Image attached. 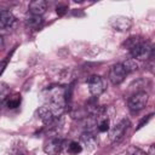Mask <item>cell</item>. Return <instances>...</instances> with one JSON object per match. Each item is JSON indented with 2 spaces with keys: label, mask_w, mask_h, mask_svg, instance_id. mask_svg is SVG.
<instances>
[{
  "label": "cell",
  "mask_w": 155,
  "mask_h": 155,
  "mask_svg": "<svg viewBox=\"0 0 155 155\" xmlns=\"http://www.w3.org/2000/svg\"><path fill=\"white\" fill-rule=\"evenodd\" d=\"M47 10V2L45 0H34L29 4V12L34 16H41Z\"/></svg>",
  "instance_id": "cell-8"
},
{
  "label": "cell",
  "mask_w": 155,
  "mask_h": 155,
  "mask_svg": "<svg viewBox=\"0 0 155 155\" xmlns=\"http://www.w3.org/2000/svg\"><path fill=\"white\" fill-rule=\"evenodd\" d=\"M16 23V17L7 10H0V27L11 28Z\"/></svg>",
  "instance_id": "cell-10"
},
{
  "label": "cell",
  "mask_w": 155,
  "mask_h": 155,
  "mask_svg": "<svg viewBox=\"0 0 155 155\" xmlns=\"http://www.w3.org/2000/svg\"><path fill=\"white\" fill-rule=\"evenodd\" d=\"M143 40H142V38H139V36H131V38H128L125 42H124V47H126L128 51H131L133 47H136L138 44H140Z\"/></svg>",
  "instance_id": "cell-15"
},
{
  "label": "cell",
  "mask_w": 155,
  "mask_h": 155,
  "mask_svg": "<svg viewBox=\"0 0 155 155\" xmlns=\"http://www.w3.org/2000/svg\"><path fill=\"white\" fill-rule=\"evenodd\" d=\"M109 24L115 29V30H119V31H126L131 28L132 25V22L130 18L127 17H124V16H116V17H111L110 21H109Z\"/></svg>",
  "instance_id": "cell-6"
},
{
  "label": "cell",
  "mask_w": 155,
  "mask_h": 155,
  "mask_svg": "<svg viewBox=\"0 0 155 155\" xmlns=\"http://www.w3.org/2000/svg\"><path fill=\"white\" fill-rule=\"evenodd\" d=\"M10 96V87L6 82H0V103H5L6 98Z\"/></svg>",
  "instance_id": "cell-17"
},
{
  "label": "cell",
  "mask_w": 155,
  "mask_h": 155,
  "mask_svg": "<svg viewBox=\"0 0 155 155\" xmlns=\"http://www.w3.org/2000/svg\"><path fill=\"white\" fill-rule=\"evenodd\" d=\"M8 61H10V56H7L4 61H1V62H0V75L4 73V70H5V68H6L7 63H8Z\"/></svg>",
  "instance_id": "cell-21"
},
{
  "label": "cell",
  "mask_w": 155,
  "mask_h": 155,
  "mask_svg": "<svg viewBox=\"0 0 155 155\" xmlns=\"http://www.w3.org/2000/svg\"><path fill=\"white\" fill-rule=\"evenodd\" d=\"M148 99H149V96L144 91H140V92L134 93L128 99V108H130V110L133 111V113H136V111H139V110L144 109L145 105H147V103H148Z\"/></svg>",
  "instance_id": "cell-1"
},
{
  "label": "cell",
  "mask_w": 155,
  "mask_h": 155,
  "mask_svg": "<svg viewBox=\"0 0 155 155\" xmlns=\"http://www.w3.org/2000/svg\"><path fill=\"white\" fill-rule=\"evenodd\" d=\"M151 117H153V113H151V114H149V115H147V116H145L144 119H142V121H140V122L138 124V127H137V130L142 128V127H143V126H144L145 124H148V122H149V121L151 120Z\"/></svg>",
  "instance_id": "cell-20"
},
{
  "label": "cell",
  "mask_w": 155,
  "mask_h": 155,
  "mask_svg": "<svg viewBox=\"0 0 155 155\" xmlns=\"http://www.w3.org/2000/svg\"><path fill=\"white\" fill-rule=\"evenodd\" d=\"M67 151L70 155H78V154H80L82 151V147L80 145V143H78L75 140H71L67 145Z\"/></svg>",
  "instance_id": "cell-14"
},
{
  "label": "cell",
  "mask_w": 155,
  "mask_h": 155,
  "mask_svg": "<svg viewBox=\"0 0 155 155\" xmlns=\"http://www.w3.org/2000/svg\"><path fill=\"white\" fill-rule=\"evenodd\" d=\"M4 46H5V41H4V36L2 35H0V51L4 48Z\"/></svg>",
  "instance_id": "cell-23"
},
{
  "label": "cell",
  "mask_w": 155,
  "mask_h": 155,
  "mask_svg": "<svg viewBox=\"0 0 155 155\" xmlns=\"http://www.w3.org/2000/svg\"><path fill=\"white\" fill-rule=\"evenodd\" d=\"M87 85H88L90 93L94 97H98L99 94H102L107 88L105 80L99 75H92L91 78H88Z\"/></svg>",
  "instance_id": "cell-2"
},
{
  "label": "cell",
  "mask_w": 155,
  "mask_h": 155,
  "mask_svg": "<svg viewBox=\"0 0 155 155\" xmlns=\"http://www.w3.org/2000/svg\"><path fill=\"white\" fill-rule=\"evenodd\" d=\"M25 24H27L29 28L38 30V29H40V28L42 27V24H44V19H42L41 16H34V15H30V16L25 19Z\"/></svg>",
  "instance_id": "cell-12"
},
{
  "label": "cell",
  "mask_w": 155,
  "mask_h": 155,
  "mask_svg": "<svg viewBox=\"0 0 155 155\" xmlns=\"http://www.w3.org/2000/svg\"><path fill=\"white\" fill-rule=\"evenodd\" d=\"M126 75H127V73L125 71L121 63H116V64L111 65V68L109 70V80L114 85H120L125 80Z\"/></svg>",
  "instance_id": "cell-5"
},
{
  "label": "cell",
  "mask_w": 155,
  "mask_h": 155,
  "mask_svg": "<svg viewBox=\"0 0 155 155\" xmlns=\"http://www.w3.org/2000/svg\"><path fill=\"white\" fill-rule=\"evenodd\" d=\"M97 130L99 132H107L109 130V120L107 117L104 119H101L98 122H97Z\"/></svg>",
  "instance_id": "cell-18"
},
{
  "label": "cell",
  "mask_w": 155,
  "mask_h": 155,
  "mask_svg": "<svg viewBox=\"0 0 155 155\" xmlns=\"http://www.w3.org/2000/svg\"><path fill=\"white\" fill-rule=\"evenodd\" d=\"M148 155H154V145H150L149 148V153H147Z\"/></svg>",
  "instance_id": "cell-24"
},
{
  "label": "cell",
  "mask_w": 155,
  "mask_h": 155,
  "mask_svg": "<svg viewBox=\"0 0 155 155\" xmlns=\"http://www.w3.org/2000/svg\"><path fill=\"white\" fill-rule=\"evenodd\" d=\"M122 64V67H124V69H125V71L128 74V73H132V71H134V70H137L138 69V63L136 62V59H127L126 62H124V63H121Z\"/></svg>",
  "instance_id": "cell-16"
},
{
  "label": "cell",
  "mask_w": 155,
  "mask_h": 155,
  "mask_svg": "<svg viewBox=\"0 0 155 155\" xmlns=\"http://www.w3.org/2000/svg\"><path fill=\"white\" fill-rule=\"evenodd\" d=\"M62 148H63V140L57 137L50 138L44 144V151L48 155H57L62 150Z\"/></svg>",
  "instance_id": "cell-7"
},
{
  "label": "cell",
  "mask_w": 155,
  "mask_h": 155,
  "mask_svg": "<svg viewBox=\"0 0 155 155\" xmlns=\"http://www.w3.org/2000/svg\"><path fill=\"white\" fill-rule=\"evenodd\" d=\"M131 56L133 58H139V59H147V58H151L153 56V47L149 42L147 41H142L140 44H138L136 47H133L130 51Z\"/></svg>",
  "instance_id": "cell-3"
},
{
  "label": "cell",
  "mask_w": 155,
  "mask_h": 155,
  "mask_svg": "<svg viewBox=\"0 0 155 155\" xmlns=\"http://www.w3.org/2000/svg\"><path fill=\"white\" fill-rule=\"evenodd\" d=\"M67 11H68V6L64 5V4H59V5L56 7V12H57L58 16H64Z\"/></svg>",
  "instance_id": "cell-19"
},
{
  "label": "cell",
  "mask_w": 155,
  "mask_h": 155,
  "mask_svg": "<svg viewBox=\"0 0 155 155\" xmlns=\"http://www.w3.org/2000/svg\"><path fill=\"white\" fill-rule=\"evenodd\" d=\"M38 114H39V117L40 120L45 124V125H52L53 121L56 120L53 113L51 111V109L48 108V105H42L39 108L38 110Z\"/></svg>",
  "instance_id": "cell-9"
},
{
  "label": "cell",
  "mask_w": 155,
  "mask_h": 155,
  "mask_svg": "<svg viewBox=\"0 0 155 155\" xmlns=\"http://www.w3.org/2000/svg\"><path fill=\"white\" fill-rule=\"evenodd\" d=\"M5 104L8 109H15L17 107H19L21 104V96L19 94H13V96H8L5 101Z\"/></svg>",
  "instance_id": "cell-13"
},
{
  "label": "cell",
  "mask_w": 155,
  "mask_h": 155,
  "mask_svg": "<svg viewBox=\"0 0 155 155\" xmlns=\"http://www.w3.org/2000/svg\"><path fill=\"white\" fill-rule=\"evenodd\" d=\"M130 155H148L145 151H143V150H140V149H138V148H132L131 149V154Z\"/></svg>",
  "instance_id": "cell-22"
},
{
  "label": "cell",
  "mask_w": 155,
  "mask_h": 155,
  "mask_svg": "<svg viewBox=\"0 0 155 155\" xmlns=\"http://www.w3.org/2000/svg\"><path fill=\"white\" fill-rule=\"evenodd\" d=\"M128 127H130V121L127 119L120 120L110 131V140L113 143L121 140L124 138V136H125V133H126Z\"/></svg>",
  "instance_id": "cell-4"
},
{
  "label": "cell",
  "mask_w": 155,
  "mask_h": 155,
  "mask_svg": "<svg viewBox=\"0 0 155 155\" xmlns=\"http://www.w3.org/2000/svg\"><path fill=\"white\" fill-rule=\"evenodd\" d=\"M81 140H82V143L86 145V148H87L88 150H93V149L97 147V143H98L96 136H94L92 132H90V131H85V132L82 133Z\"/></svg>",
  "instance_id": "cell-11"
}]
</instances>
